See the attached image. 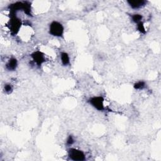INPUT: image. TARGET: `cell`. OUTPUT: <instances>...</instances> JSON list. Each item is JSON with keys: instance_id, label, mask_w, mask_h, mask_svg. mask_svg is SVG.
<instances>
[{"instance_id": "6", "label": "cell", "mask_w": 161, "mask_h": 161, "mask_svg": "<svg viewBox=\"0 0 161 161\" xmlns=\"http://www.w3.org/2000/svg\"><path fill=\"white\" fill-rule=\"evenodd\" d=\"M18 65L17 60L15 58H12L10 59V61L7 63L6 67L8 71H15Z\"/></svg>"}, {"instance_id": "1", "label": "cell", "mask_w": 161, "mask_h": 161, "mask_svg": "<svg viewBox=\"0 0 161 161\" xmlns=\"http://www.w3.org/2000/svg\"><path fill=\"white\" fill-rule=\"evenodd\" d=\"M49 32L55 37H61L64 33V27L62 25L58 22H53L50 25Z\"/></svg>"}, {"instance_id": "13", "label": "cell", "mask_w": 161, "mask_h": 161, "mask_svg": "<svg viewBox=\"0 0 161 161\" xmlns=\"http://www.w3.org/2000/svg\"><path fill=\"white\" fill-rule=\"evenodd\" d=\"M74 142L75 141H74V139L73 137L72 136V135H69V136L68 137V138H67V139L66 143H67V145L71 146L74 143Z\"/></svg>"}, {"instance_id": "3", "label": "cell", "mask_w": 161, "mask_h": 161, "mask_svg": "<svg viewBox=\"0 0 161 161\" xmlns=\"http://www.w3.org/2000/svg\"><path fill=\"white\" fill-rule=\"evenodd\" d=\"M89 103L98 111H103L105 109L104 98L102 96L92 97L89 100Z\"/></svg>"}, {"instance_id": "10", "label": "cell", "mask_w": 161, "mask_h": 161, "mask_svg": "<svg viewBox=\"0 0 161 161\" xmlns=\"http://www.w3.org/2000/svg\"><path fill=\"white\" fill-rule=\"evenodd\" d=\"M145 86H146V82L144 81H141L135 83L133 86L134 88L136 89H143V88H145Z\"/></svg>"}, {"instance_id": "2", "label": "cell", "mask_w": 161, "mask_h": 161, "mask_svg": "<svg viewBox=\"0 0 161 161\" xmlns=\"http://www.w3.org/2000/svg\"><path fill=\"white\" fill-rule=\"evenodd\" d=\"M69 158L75 161H82L86 160V156L84 152L76 149H71L69 150Z\"/></svg>"}, {"instance_id": "4", "label": "cell", "mask_w": 161, "mask_h": 161, "mask_svg": "<svg viewBox=\"0 0 161 161\" xmlns=\"http://www.w3.org/2000/svg\"><path fill=\"white\" fill-rule=\"evenodd\" d=\"M21 27V21L16 16H13L10 22V29L13 33H17Z\"/></svg>"}, {"instance_id": "8", "label": "cell", "mask_w": 161, "mask_h": 161, "mask_svg": "<svg viewBox=\"0 0 161 161\" xmlns=\"http://www.w3.org/2000/svg\"><path fill=\"white\" fill-rule=\"evenodd\" d=\"M61 62L64 65H67L69 64V62H70L69 56L66 52H62L61 53Z\"/></svg>"}, {"instance_id": "7", "label": "cell", "mask_w": 161, "mask_h": 161, "mask_svg": "<svg viewBox=\"0 0 161 161\" xmlns=\"http://www.w3.org/2000/svg\"><path fill=\"white\" fill-rule=\"evenodd\" d=\"M127 2L133 9H138L146 4V2L143 1V0L142 1L141 0L140 1H128Z\"/></svg>"}, {"instance_id": "11", "label": "cell", "mask_w": 161, "mask_h": 161, "mask_svg": "<svg viewBox=\"0 0 161 161\" xmlns=\"http://www.w3.org/2000/svg\"><path fill=\"white\" fill-rule=\"evenodd\" d=\"M137 29L139 30V32H141L142 33H146V29H145V27H144L143 22H141L137 23Z\"/></svg>"}, {"instance_id": "12", "label": "cell", "mask_w": 161, "mask_h": 161, "mask_svg": "<svg viewBox=\"0 0 161 161\" xmlns=\"http://www.w3.org/2000/svg\"><path fill=\"white\" fill-rule=\"evenodd\" d=\"M4 89H5V91L8 93L11 92L13 90V88H12L11 84H6V85H5Z\"/></svg>"}, {"instance_id": "9", "label": "cell", "mask_w": 161, "mask_h": 161, "mask_svg": "<svg viewBox=\"0 0 161 161\" xmlns=\"http://www.w3.org/2000/svg\"><path fill=\"white\" fill-rule=\"evenodd\" d=\"M132 18L133 22L136 23H139L142 22V15L140 14H135V15H133V16H132Z\"/></svg>"}, {"instance_id": "5", "label": "cell", "mask_w": 161, "mask_h": 161, "mask_svg": "<svg viewBox=\"0 0 161 161\" xmlns=\"http://www.w3.org/2000/svg\"><path fill=\"white\" fill-rule=\"evenodd\" d=\"M31 57H32L33 61L39 66L41 65L45 61L44 54L40 51H36L32 53Z\"/></svg>"}]
</instances>
